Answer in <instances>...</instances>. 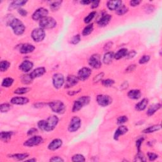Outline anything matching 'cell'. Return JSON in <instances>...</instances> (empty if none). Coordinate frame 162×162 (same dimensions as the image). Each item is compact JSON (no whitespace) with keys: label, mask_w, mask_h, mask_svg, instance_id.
I'll return each instance as SVG.
<instances>
[{"label":"cell","mask_w":162,"mask_h":162,"mask_svg":"<svg viewBox=\"0 0 162 162\" xmlns=\"http://www.w3.org/2000/svg\"><path fill=\"white\" fill-rule=\"evenodd\" d=\"M9 25L12 29L14 34L17 35H22L25 31V27L23 22L17 18H14L11 20Z\"/></svg>","instance_id":"obj_2"},{"label":"cell","mask_w":162,"mask_h":162,"mask_svg":"<svg viewBox=\"0 0 162 162\" xmlns=\"http://www.w3.org/2000/svg\"><path fill=\"white\" fill-rule=\"evenodd\" d=\"M92 72L88 67H83L82 69H80L77 74V77L79 80L84 81L89 78V77L91 75Z\"/></svg>","instance_id":"obj_13"},{"label":"cell","mask_w":162,"mask_h":162,"mask_svg":"<svg viewBox=\"0 0 162 162\" xmlns=\"http://www.w3.org/2000/svg\"><path fill=\"white\" fill-rule=\"evenodd\" d=\"M36 159H35V158H31V159H29V160H27V161H36Z\"/></svg>","instance_id":"obj_60"},{"label":"cell","mask_w":162,"mask_h":162,"mask_svg":"<svg viewBox=\"0 0 162 162\" xmlns=\"http://www.w3.org/2000/svg\"><path fill=\"white\" fill-rule=\"evenodd\" d=\"M89 65L93 69H98L101 67V60L99 54H95L90 57L89 60Z\"/></svg>","instance_id":"obj_11"},{"label":"cell","mask_w":162,"mask_h":162,"mask_svg":"<svg viewBox=\"0 0 162 162\" xmlns=\"http://www.w3.org/2000/svg\"><path fill=\"white\" fill-rule=\"evenodd\" d=\"M128 97L132 99H138L141 98V93L139 89H132L129 91L127 94Z\"/></svg>","instance_id":"obj_25"},{"label":"cell","mask_w":162,"mask_h":162,"mask_svg":"<svg viewBox=\"0 0 162 162\" xmlns=\"http://www.w3.org/2000/svg\"><path fill=\"white\" fill-rule=\"evenodd\" d=\"M161 104L160 103H157V104H154L150 106V108H148L147 111V115L148 116H152L156 113L158 110H159L161 108Z\"/></svg>","instance_id":"obj_27"},{"label":"cell","mask_w":162,"mask_h":162,"mask_svg":"<svg viewBox=\"0 0 162 162\" xmlns=\"http://www.w3.org/2000/svg\"><path fill=\"white\" fill-rule=\"evenodd\" d=\"M14 132L12 131H2L1 132V139L3 141L8 142L10 140Z\"/></svg>","instance_id":"obj_29"},{"label":"cell","mask_w":162,"mask_h":162,"mask_svg":"<svg viewBox=\"0 0 162 162\" xmlns=\"http://www.w3.org/2000/svg\"><path fill=\"white\" fill-rule=\"evenodd\" d=\"M50 161H53V162H57V161H64V160L62 158H61L60 157H53L51 158H50Z\"/></svg>","instance_id":"obj_53"},{"label":"cell","mask_w":162,"mask_h":162,"mask_svg":"<svg viewBox=\"0 0 162 162\" xmlns=\"http://www.w3.org/2000/svg\"><path fill=\"white\" fill-rule=\"evenodd\" d=\"M10 67V63L7 60H3L0 62V70L2 72H6Z\"/></svg>","instance_id":"obj_32"},{"label":"cell","mask_w":162,"mask_h":162,"mask_svg":"<svg viewBox=\"0 0 162 162\" xmlns=\"http://www.w3.org/2000/svg\"><path fill=\"white\" fill-rule=\"evenodd\" d=\"M72 161H85L86 159H85V157H84L82 155H80V154H77L74 155L72 158Z\"/></svg>","instance_id":"obj_40"},{"label":"cell","mask_w":162,"mask_h":162,"mask_svg":"<svg viewBox=\"0 0 162 162\" xmlns=\"http://www.w3.org/2000/svg\"><path fill=\"white\" fill-rule=\"evenodd\" d=\"M141 3V1H139V0H133V1H130V5L131 6H138L140 3Z\"/></svg>","instance_id":"obj_56"},{"label":"cell","mask_w":162,"mask_h":162,"mask_svg":"<svg viewBox=\"0 0 162 162\" xmlns=\"http://www.w3.org/2000/svg\"><path fill=\"white\" fill-rule=\"evenodd\" d=\"M136 54H137L136 51L134 50H132V51H130V52H128L125 57L127 58V59H131V58H133L135 56Z\"/></svg>","instance_id":"obj_50"},{"label":"cell","mask_w":162,"mask_h":162,"mask_svg":"<svg viewBox=\"0 0 162 162\" xmlns=\"http://www.w3.org/2000/svg\"><path fill=\"white\" fill-rule=\"evenodd\" d=\"M59 122V118L56 115H51L46 120L39 121L37 126L42 131L50 132L53 131Z\"/></svg>","instance_id":"obj_1"},{"label":"cell","mask_w":162,"mask_h":162,"mask_svg":"<svg viewBox=\"0 0 162 162\" xmlns=\"http://www.w3.org/2000/svg\"><path fill=\"white\" fill-rule=\"evenodd\" d=\"M48 10L44 8H39L35 10L32 14V18L34 20H41L42 18L48 17Z\"/></svg>","instance_id":"obj_12"},{"label":"cell","mask_w":162,"mask_h":162,"mask_svg":"<svg viewBox=\"0 0 162 162\" xmlns=\"http://www.w3.org/2000/svg\"><path fill=\"white\" fill-rule=\"evenodd\" d=\"M114 54L115 53L113 52H111V51H109V52L105 53L103 58V63L106 65H109L112 63L113 60L114 59Z\"/></svg>","instance_id":"obj_26"},{"label":"cell","mask_w":162,"mask_h":162,"mask_svg":"<svg viewBox=\"0 0 162 162\" xmlns=\"http://www.w3.org/2000/svg\"><path fill=\"white\" fill-rule=\"evenodd\" d=\"M65 83V78L63 74L60 73L54 74L53 76V84L54 88L60 89Z\"/></svg>","instance_id":"obj_10"},{"label":"cell","mask_w":162,"mask_h":162,"mask_svg":"<svg viewBox=\"0 0 162 162\" xmlns=\"http://www.w3.org/2000/svg\"><path fill=\"white\" fill-rule=\"evenodd\" d=\"M18 13L20 15H22V17H26L28 14V12H27L26 10L23 9V8H19L18 9Z\"/></svg>","instance_id":"obj_51"},{"label":"cell","mask_w":162,"mask_h":162,"mask_svg":"<svg viewBox=\"0 0 162 162\" xmlns=\"http://www.w3.org/2000/svg\"><path fill=\"white\" fill-rule=\"evenodd\" d=\"M101 83L103 84V86L104 87H112L113 84H115V80L113 79H105V80H102Z\"/></svg>","instance_id":"obj_39"},{"label":"cell","mask_w":162,"mask_h":162,"mask_svg":"<svg viewBox=\"0 0 162 162\" xmlns=\"http://www.w3.org/2000/svg\"><path fill=\"white\" fill-rule=\"evenodd\" d=\"M128 53V50L126 48H122V49L119 50L117 52L114 54V58L116 60H120L121 58L125 57Z\"/></svg>","instance_id":"obj_30"},{"label":"cell","mask_w":162,"mask_h":162,"mask_svg":"<svg viewBox=\"0 0 162 162\" xmlns=\"http://www.w3.org/2000/svg\"><path fill=\"white\" fill-rule=\"evenodd\" d=\"M79 92V91H77L76 92V91H70L68 93V94H69V95L70 96H74V95H76V94H77Z\"/></svg>","instance_id":"obj_59"},{"label":"cell","mask_w":162,"mask_h":162,"mask_svg":"<svg viewBox=\"0 0 162 162\" xmlns=\"http://www.w3.org/2000/svg\"><path fill=\"white\" fill-rule=\"evenodd\" d=\"M99 1H93L91 2V8L93 9L96 8L97 7H98V6L99 5Z\"/></svg>","instance_id":"obj_55"},{"label":"cell","mask_w":162,"mask_h":162,"mask_svg":"<svg viewBox=\"0 0 162 162\" xmlns=\"http://www.w3.org/2000/svg\"><path fill=\"white\" fill-rule=\"evenodd\" d=\"M81 125V120L77 116H74L70 120L68 127V130L70 132H74L78 131Z\"/></svg>","instance_id":"obj_8"},{"label":"cell","mask_w":162,"mask_h":162,"mask_svg":"<svg viewBox=\"0 0 162 162\" xmlns=\"http://www.w3.org/2000/svg\"><path fill=\"white\" fill-rule=\"evenodd\" d=\"M128 12V8L126 7L125 5H122L116 11V14L118 15H123L125 14Z\"/></svg>","instance_id":"obj_41"},{"label":"cell","mask_w":162,"mask_h":162,"mask_svg":"<svg viewBox=\"0 0 162 162\" xmlns=\"http://www.w3.org/2000/svg\"><path fill=\"white\" fill-rule=\"evenodd\" d=\"M11 109V105L9 103H3L0 106V110L1 113H5L8 112Z\"/></svg>","instance_id":"obj_42"},{"label":"cell","mask_w":162,"mask_h":162,"mask_svg":"<svg viewBox=\"0 0 162 162\" xmlns=\"http://www.w3.org/2000/svg\"><path fill=\"white\" fill-rule=\"evenodd\" d=\"M29 155L28 153H17V154H14L11 155V157L15 160L22 161L26 159L27 157H29Z\"/></svg>","instance_id":"obj_31"},{"label":"cell","mask_w":162,"mask_h":162,"mask_svg":"<svg viewBox=\"0 0 162 162\" xmlns=\"http://www.w3.org/2000/svg\"><path fill=\"white\" fill-rule=\"evenodd\" d=\"M144 140V137H141V138H139L136 141V147H137L138 151H141V146Z\"/></svg>","instance_id":"obj_49"},{"label":"cell","mask_w":162,"mask_h":162,"mask_svg":"<svg viewBox=\"0 0 162 162\" xmlns=\"http://www.w3.org/2000/svg\"><path fill=\"white\" fill-rule=\"evenodd\" d=\"M48 105L53 112L58 113V114H63L66 110L65 105L62 101H59V100L51 101L48 103Z\"/></svg>","instance_id":"obj_4"},{"label":"cell","mask_w":162,"mask_h":162,"mask_svg":"<svg viewBox=\"0 0 162 162\" xmlns=\"http://www.w3.org/2000/svg\"><path fill=\"white\" fill-rule=\"evenodd\" d=\"M104 76H105V74L103 72L98 74V75H96L95 77H94V79H93L94 82L97 83V82H99V81H101L103 77H104Z\"/></svg>","instance_id":"obj_46"},{"label":"cell","mask_w":162,"mask_h":162,"mask_svg":"<svg viewBox=\"0 0 162 162\" xmlns=\"http://www.w3.org/2000/svg\"><path fill=\"white\" fill-rule=\"evenodd\" d=\"M80 41V35L79 34H77V35H74V36L72 38L70 43H71V44L75 45V44H78Z\"/></svg>","instance_id":"obj_47"},{"label":"cell","mask_w":162,"mask_h":162,"mask_svg":"<svg viewBox=\"0 0 162 162\" xmlns=\"http://www.w3.org/2000/svg\"><path fill=\"white\" fill-rule=\"evenodd\" d=\"M94 29L93 24H89L87 25V26L84 29V30L82 31V35L84 36H87V35H89L91 32H93Z\"/></svg>","instance_id":"obj_34"},{"label":"cell","mask_w":162,"mask_h":162,"mask_svg":"<svg viewBox=\"0 0 162 162\" xmlns=\"http://www.w3.org/2000/svg\"><path fill=\"white\" fill-rule=\"evenodd\" d=\"M128 121V118L127 116L123 115L119 116L117 119V124L118 125H123L125 123H126Z\"/></svg>","instance_id":"obj_45"},{"label":"cell","mask_w":162,"mask_h":162,"mask_svg":"<svg viewBox=\"0 0 162 162\" xmlns=\"http://www.w3.org/2000/svg\"><path fill=\"white\" fill-rule=\"evenodd\" d=\"M146 157H144V155L143 153H142L141 151H138V153L136 155V157H135L134 161H146Z\"/></svg>","instance_id":"obj_43"},{"label":"cell","mask_w":162,"mask_h":162,"mask_svg":"<svg viewBox=\"0 0 162 162\" xmlns=\"http://www.w3.org/2000/svg\"><path fill=\"white\" fill-rule=\"evenodd\" d=\"M79 80L77 76H76L74 75H70L67 77L65 85V87L67 89L71 88V87L77 85L79 82Z\"/></svg>","instance_id":"obj_14"},{"label":"cell","mask_w":162,"mask_h":162,"mask_svg":"<svg viewBox=\"0 0 162 162\" xmlns=\"http://www.w3.org/2000/svg\"><path fill=\"white\" fill-rule=\"evenodd\" d=\"M90 102V97L88 96H83L74 101L72 112H77L82 109L84 106L87 105Z\"/></svg>","instance_id":"obj_3"},{"label":"cell","mask_w":162,"mask_h":162,"mask_svg":"<svg viewBox=\"0 0 162 162\" xmlns=\"http://www.w3.org/2000/svg\"><path fill=\"white\" fill-rule=\"evenodd\" d=\"M45 36H46V34H45L44 29L40 27L34 29L31 33L32 39L37 43L43 41Z\"/></svg>","instance_id":"obj_7"},{"label":"cell","mask_w":162,"mask_h":162,"mask_svg":"<svg viewBox=\"0 0 162 162\" xmlns=\"http://www.w3.org/2000/svg\"><path fill=\"white\" fill-rule=\"evenodd\" d=\"M43 141L44 140L41 136L34 135L28 139L27 141H25L24 143V145L27 147H33L42 144Z\"/></svg>","instance_id":"obj_6"},{"label":"cell","mask_w":162,"mask_h":162,"mask_svg":"<svg viewBox=\"0 0 162 162\" xmlns=\"http://www.w3.org/2000/svg\"><path fill=\"white\" fill-rule=\"evenodd\" d=\"M35 50V46L31 44H23L20 48V52L22 54H28L32 53Z\"/></svg>","instance_id":"obj_20"},{"label":"cell","mask_w":162,"mask_h":162,"mask_svg":"<svg viewBox=\"0 0 162 162\" xmlns=\"http://www.w3.org/2000/svg\"><path fill=\"white\" fill-rule=\"evenodd\" d=\"M135 68H136V65H129L127 69H126L125 70V72H132V71H134L135 69Z\"/></svg>","instance_id":"obj_54"},{"label":"cell","mask_w":162,"mask_h":162,"mask_svg":"<svg viewBox=\"0 0 162 162\" xmlns=\"http://www.w3.org/2000/svg\"><path fill=\"white\" fill-rule=\"evenodd\" d=\"M46 72V70L44 67H38L32 71L29 75H30L31 78L34 80L35 78H38V77L43 76Z\"/></svg>","instance_id":"obj_16"},{"label":"cell","mask_w":162,"mask_h":162,"mask_svg":"<svg viewBox=\"0 0 162 162\" xmlns=\"http://www.w3.org/2000/svg\"><path fill=\"white\" fill-rule=\"evenodd\" d=\"M21 80H22V83H24L25 84H31V83H32V80H33V79L31 78L29 74H26V75L22 76L21 77Z\"/></svg>","instance_id":"obj_37"},{"label":"cell","mask_w":162,"mask_h":162,"mask_svg":"<svg viewBox=\"0 0 162 162\" xmlns=\"http://www.w3.org/2000/svg\"><path fill=\"white\" fill-rule=\"evenodd\" d=\"M91 1H88V0H83V1H81L80 3L84 5H89L90 3H91Z\"/></svg>","instance_id":"obj_58"},{"label":"cell","mask_w":162,"mask_h":162,"mask_svg":"<svg viewBox=\"0 0 162 162\" xmlns=\"http://www.w3.org/2000/svg\"><path fill=\"white\" fill-rule=\"evenodd\" d=\"M112 98L108 95H99L96 97V101L98 104L103 107H105L112 104Z\"/></svg>","instance_id":"obj_9"},{"label":"cell","mask_w":162,"mask_h":162,"mask_svg":"<svg viewBox=\"0 0 162 162\" xmlns=\"http://www.w3.org/2000/svg\"><path fill=\"white\" fill-rule=\"evenodd\" d=\"M150 60V55H147V54H145V55H143L140 59H139V64H145V63H148L149 61Z\"/></svg>","instance_id":"obj_44"},{"label":"cell","mask_w":162,"mask_h":162,"mask_svg":"<svg viewBox=\"0 0 162 162\" xmlns=\"http://www.w3.org/2000/svg\"><path fill=\"white\" fill-rule=\"evenodd\" d=\"M113 46V43L112 42H108L106 44H105L104 46V50L105 51H108L110 48H111Z\"/></svg>","instance_id":"obj_57"},{"label":"cell","mask_w":162,"mask_h":162,"mask_svg":"<svg viewBox=\"0 0 162 162\" xmlns=\"http://www.w3.org/2000/svg\"><path fill=\"white\" fill-rule=\"evenodd\" d=\"M31 91V88L27 87H19V88L15 90V94L17 95H24L25 93H27Z\"/></svg>","instance_id":"obj_35"},{"label":"cell","mask_w":162,"mask_h":162,"mask_svg":"<svg viewBox=\"0 0 162 162\" xmlns=\"http://www.w3.org/2000/svg\"><path fill=\"white\" fill-rule=\"evenodd\" d=\"M12 104L17 105H24L27 104L29 102V99L26 97H14L10 100Z\"/></svg>","instance_id":"obj_17"},{"label":"cell","mask_w":162,"mask_h":162,"mask_svg":"<svg viewBox=\"0 0 162 162\" xmlns=\"http://www.w3.org/2000/svg\"><path fill=\"white\" fill-rule=\"evenodd\" d=\"M61 3H62V1H54V2L52 3L50 5V9L53 12L58 11L61 7Z\"/></svg>","instance_id":"obj_36"},{"label":"cell","mask_w":162,"mask_h":162,"mask_svg":"<svg viewBox=\"0 0 162 162\" xmlns=\"http://www.w3.org/2000/svg\"><path fill=\"white\" fill-rule=\"evenodd\" d=\"M148 157L149 158L150 161H155L156 159L158 158V155L155 153H152V152H150L148 153Z\"/></svg>","instance_id":"obj_48"},{"label":"cell","mask_w":162,"mask_h":162,"mask_svg":"<svg viewBox=\"0 0 162 162\" xmlns=\"http://www.w3.org/2000/svg\"><path fill=\"white\" fill-rule=\"evenodd\" d=\"M96 12H95V11L91 12L88 15L86 16V17L84 18V22H85L86 24H89L90 22H91L93 19L95 18V17L96 16Z\"/></svg>","instance_id":"obj_38"},{"label":"cell","mask_w":162,"mask_h":162,"mask_svg":"<svg viewBox=\"0 0 162 162\" xmlns=\"http://www.w3.org/2000/svg\"><path fill=\"white\" fill-rule=\"evenodd\" d=\"M33 67H34V64L32 61L25 60L20 65V66H19V69L22 71L23 72L27 73L32 69Z\"/></svg>","instance_id":"obj_15"},{"label":"cell","mask_w":162,"mask_h":162,"mask_svg":"<svg viewBox=\"0 0 162 162\" xmlns=\"http://www.w3.org/2000/svg\"><path fill=\"white\" fill-rule=\"evenodd\" d=\"M37 132V129L36 128H31L27 131V135L29 136L33 135L34 134H36Z\"/></svg>","instance_id":"obj_52"},{"label":"cell","mask_w":162,"mask_h":162,"mask_svg":"<svg viewBox=\"0 0 162 162\" xmlns=\"http://www.w3.org/2000/svg\"><path fill=\"white\" fill-rule=\"evenodd\" d=\"M39 26L43 29H53L56 26V21L53 17H44L39 20Z\"/></svg>","instance_id":"obj_5"},{"label":"cell","mask_w":162,"mask_h":162,"mask_svg":"<svg viewBox=\"0 0 162 162\" xmlns=\"http://www.w3.org/2000/svg\"><path fill=\"white\" fill-rule=\"evenodd\" d=\"M112 18V17L110 15L108 14L103 15L101 18L97 22V24H98L99 27H105L110 23Z\"/></svg>","instance_id":"obj_21"},{"label":"cell","mask_w":162,"mask_h":162,"mask_svg":"<svg viewBox=\"0 0 162 162\" xmlns=\"http://www.w3.org/2000/svg\"><path fill=\"white\" fill-rule=\"evenodd\" d=\"M129 129L127 127H126L125 125H121V126H120V127L115 131L114 135H113V138H114V139L116 141L118 140L120 136L124 135L125 134L127 133Z\"/></svg>","instance_id":"obj_19"},{"label":"cell","mask_w":162,"mask_h":162,"mask_svg":"<svg viewBox=\"0 0 162 162\" xmlns=\"http://www.w3.org/2000/svg\"><path fill=\"white\" fill-rule=\"evenodd\" d=\"M149 100L147 98H143L141 101L137 103L135 105V109L137 111H143L146 108L147 106L148 105Z\"/></svg>","instance_id":"obj_24"},{"label":"cell","mask_w":162,"mask_h":162,"mask_svg":"<svg viewBox=\"0 0 162 162\" xmlns=\"http://www.w3.org/2000/svg\"><path fill=\"white\" fill-rule=\"evenodd\" d=\"M122 6V1L120 0L116 1H108L107 2V7L110 10H117Z\"/></svg>","instance_id":"obj_22"},{"label":"cell","mask_w":162,"mask_h":162,"mask_svg":"<svg viewBox=\"0 0 162 162\" xmlns=\"http://www.w3.org/2000/svg\"><path fill=\"white\" fill-rule=\"evenodd\" d=\"M27 3V1H24V0H18V1H12L10 5L9 6L10 10H13L15 9L21 8L22 6H23Z\"/></svg>","instance_id":"obj_23"},{"label":"cell","mask_w":162,"mask_h":162,"mask_svg":"<svg viewBox=\"0 0 162 162\" xmlns=\"http://www.w3.org/2000/svg\"><path fill=\"white\" fill-rule=\"evenodd\" d=\"M161 129V125H154L150 126L146 129H144L142 131V132L145 134H150V133H153L155 132H157L160 131Z\"/></svg>","instance_id":"obj_28"},{"label":"cell","mask_w":162,"mask_h":162,"mask_svg":"<svg viewBox=\"0 0 162 162\" xmlns=\"http://www.w3.org/2000/svg\"><path fill=\"white\" fill-rule=\"evenodd\" d=\"M14 82V79H12V77H6V78L3 80L1 86L3 87H10L12 86Z\"/></svg>","instance_id":"obj_33"},{"label":"cell","mask_w":162,"mask_h":162,"mask_svg":"<svg viewBox=\"0 0 162 162\" xmlns=\"http://www.w3.org/2000/svg\"><path fill=\"white\" fill-rule=\"evenodd\" d=\"M63 141L60 139H54L48 145V149L51 151H55L61 147Z\"/></svg>","instance_id":"obj_18"}]
</instances>
